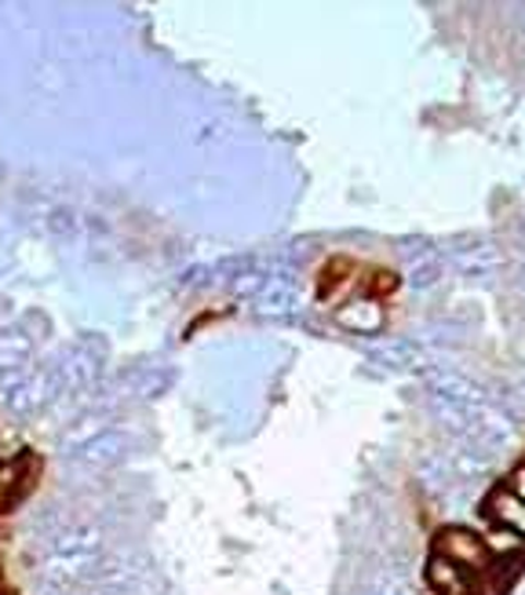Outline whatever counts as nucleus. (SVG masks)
<instances>
[{"instance_id":"nucleus-2","label":"nucleus","mask_w":525,"mask_h":595,"mask_svg":"<svg viewBox=\"0 0 525 595\" xmlns=\"http://www.w3.org/2000/svg\"><path fill=\"white\" fill-rule=\"evenodd\" d=\"M442 548H445V556L464 559V562H470V567H481V562H486V545L475 540L470 534H459V529H453V534L442 540Z\"/></svg>"},{"instance_id":"nucleus-1","label":"nucleus","mask_w":525,"mask_h":595,"mask_svg":"<svg viewBox=\"0 0 525 595\" xmlns=\"http://www.w3.org/2000/svg\"><path fill=\"white\" fill-rule=\"evenodd\" d=\"M489 515L497 518L500 526H508V529H514V534H522V537H525V504H522L511 490L492 493Z\"/></svg>"},{"instance_id":"nucleus-3","label":"nucleus","mask_w":525,"mask_h":595,"mask_svg":"<svg viewBox=\"0 0 525 595\" xmlns=\"http://www.w3.org/2000/svg\"><path fill=\"white\" fill-rule=\"evenodd\" d=\"M511 493L518 497V501L525 504V468H518V475H514V482H511Z\"/></svg>"}]
</instances>
